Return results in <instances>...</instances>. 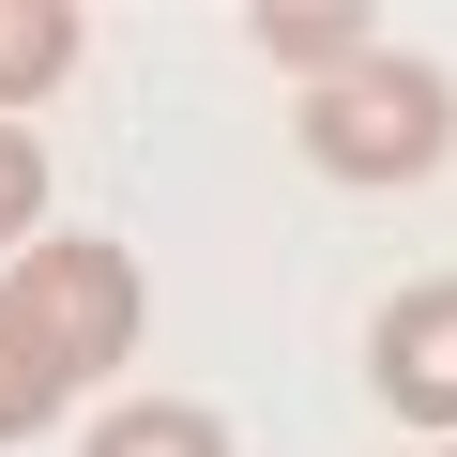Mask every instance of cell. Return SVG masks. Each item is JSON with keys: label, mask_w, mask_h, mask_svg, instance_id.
<instances>
[{"label": "cell", "mask_w": 457, "mask_h": 457, "mask_svg": "<svg viewBox=\"0 0 457 457\" xmlns=\"http://www.w3.org/2000/svg\"><path fill=\"white\" fill-rule=\"evenodd\" d=\"M442 153H457V77L411 62V46H381V62L305 92V168L320 183H427Z\"/></svg>", "instance_id": "6da1fadb"}, {"label": "cell", "mask_w": 457, "mask_h": 457, "mask_svg": "<svg viewBox=\"0 0 457 457\" xmlns=\"http://www.w3.org/2000/svg\"><path fill=\"white\" fill-rule=\"evenodd\" d=\"M0 305L31 320V351H46L62 381H107V366L137 351V320H153V290H137V260H122V245H92V228H77V245L46 228V245L16 260V290H0Z\"/></svg>", "instance_id": "7a4b0ae2"}, {"label": "cell", "mask_w": 457, "mask_h": 457, "mask_svg": "<svg viewBox=\"0 0 457 457\" xmlns=\"http://www.w3.org/2000/svg\"><path fill=\"white\" fill-rule=\"evenodd\" d=\"M366 396L427 442H457V275H411L381 320H366Z\"/></svg>", "instance_id": "3957f363"}, {"label": "cell", "mask_w": 457, "mask_h": 457, "mask_svg": "<svg viewBox=\"0 0 457 457\" xmlns=\"http://www.w3.org/2000/svg\"><path fill=\"white\" fill-rule=\"evenodd\" d=\"M245 31H260L305 92H320V77H351V62H381V16H366V0H260Z\"/></svg>", "instance_id": "277c9868"}, {"label": "cell", "mask_w": 457, "mask_h": 457, "mask_svg": "<svg viewBox=\"0 0 457 457\" xmlns=\"http://www.w3.org/2000/svg\"><path fill=\"white\" fill-rule=\"evenodd\" d=\"M77 46H92L77 0H0V122H16L31 92H62V77H77Z\"/></svg>", "instance_id": "5b68a950"}, {"label": "cell", "mask_w": 457, "mask_h": 457, "mask_svg": "<svg viewBox=\"0 0 457 457\" xmlns=\"http://www.w3.org/2000/svg\"><path fill=\"white\" fill-rule=\"evenodd\" d=\"M77 457H245V442H228V411H198V396H137V411H92Z\"/></svg>", "instance_id": "8992f818"}, {"label": "cell", "mask_w": 457, "mask_h": 457, "mask_svg": "<svg viewBox=\"0 0 457 457\" xmlns=\"http://www.w3.org/2000/svg\"><path fill=\"white\" fill-rule=\"evenodd\" d=\"M62 396H77V381L31 351V320H16V305H0V442H46V427H62Z\"/></svg>", "instance_id": "52a82bcc"}, {"label": "cell", "mask_w": 457, "mask_h": 457, "mask_svg": "<svg viewBox=\"0 0 457 457\" xmlns=\"http://www.w3.org/2000/svg\"><path fill=\"white\" fill-rule=\"evenodd\" d=\"M46 245V153H31V122H0V260H31Z\"/></svg>", "instance_id": "ba28073f"}, {"label": "cell", "mask_w": 457, "mask_h": 457, "mask_svg": "<svg viewBox=\"0 0 457 457\" xmlns=\"http://www.w3.org/2000/svg\"><path fill=\"white\" fill-rule=\"evenodd\" d=\"M427 457H457V442H427Z\"/></svg>", "instance_id": "9c48e42d"}]
</instances>
